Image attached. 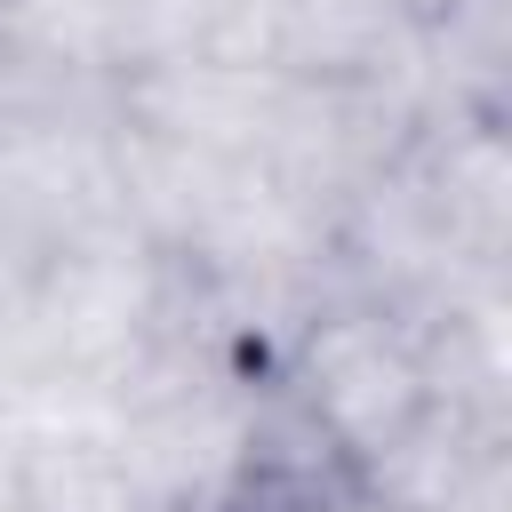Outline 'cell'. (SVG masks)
Instances as JSON below:
<instances>
[{
  "instance_id": "obj_1",
  "label": "cell",
  "mask_w": 512,
  "mask_h": 512,
  "mask_svg": "<svg viewBox=\"0 0 512 512\" xmlns=\"http://www.w3.org/2000/svg\"><path fill=\"white\" fill-rule=\"evenodd\" d=\"M160 304H168V256L128 216L72 232L16 288V344L32 384L112 392L120 368L152 344Z\"/></svg>"
},
{
  "instance_id": "obj_2",
  "label": "cell",
  "mask_w": 512,
  "mask_h": 512,
  "mask_svg": "<svg viewBox=\"0 0 512 512\" xmlns=\"http://www.w3.org/2000/svg\"><path fill=\"white\" fill-rule=\"evenodd\" d=\"M312 424L344 448V464L376 456L392 432H408L424 416V360H416V320L376 304V296H312V312L296 320L280 368H272Z\"/></svg>"
},
{
  "instance_id": "obj_3",
  "label": "cell",
  "mask_w": 512,
  "mask_h": 512,
  "mask_svg": "<svg viewBox=\"0 0 512 512\" xmlns=\"http://www.w3.org/2000/svg\"><path fill=\"white\" fill-rule=\"evenodd\" d=\"M208 56L280 72L296 88H408V96H424V32L392 0H224Z\"/></svg>"
},
{
  "instance_id": "obj_4",
  "label": "cell",
  "mask_w": 512,
  "mask_h": 512,
  "mask_svg": "<svg viewBox=\"0 0 512 512\" xmlns=\"http://www.w3.org/2000/svg\"><path fill=\"white\" fill-rule=\"evenodd\" d=\"M280 112H288V80L232 64V56H176V64H144L128 80H112L120 128L200 152V160H240V168H264Z\"/></svg>"
},
{
  "instance_id": "obj_5",
  "label": "cell",
  "mask_w": 512,
  "mask_h": 512,
  "mask_svg": "<svg viewBox=\"0 0 512 512\" xmlns=\"http://www.w3.org/2000/svg\"><path fill=\"white\" fill-rule=\"evenodd\" d=\"M400 176L456 272L512 280V120L432 112L400 152Z\"/></svg>"
},
{
  "instance_id": "obj_6",
  "label": "cell",
  "mask_w": 512,
  "mask_h": 512,
  "mask_svg": "<svg viewBox=\"0 0 512 512\" xmlns=\"http://www.w3.org/2000/svg\"><path fill=\"white\" fill-rule=\"evenodd\" d=\"M16 512H152L104 392L32 384L16 408Z\"/></svg>"
},
{
  "instance_id": "obj_7",
  "label": "cell",
  "mask_w": 512,
  "mask_h": 512,
  "mask_svg": "<svg viewBox=\"0 0 512 512\" xmlns=\"http://www.w3.org/2000/svg\"><path fill=\"white\" fill-rule=\"evenodd\" d=\"M504 456H512V432H480V424H464V416H448V408L424 400V416H416L408 432H392L376 456H360L352 480H360L368 496L400 504V512H448V504H456L488 464H504Z\"/></svg>"
},
{
  "instance_id": "obj_8",
  "label": "cell",
  "mask_w": 512,
  "mask_h": 512,
  "mask_svg": "<svg viewBox=\"0 0 512 512\" xmlns=\"http://www.w3.org/2000/svg\"><path fill=\"white\" fill-rule=\"evenodd\" d=\"M512 120V0H448L424 24V120Z\"/></svg>"
},
{
  "instance_id": "obj_9",
  "label": "cell",
  "mask_w": 512,
  "mask_h": 512,
  "mask_svg": "<svg viewBox=\"0 0 512 512\" xmlns=\"http://www.w3.org/2000/svg\"><path fill=\"white\" fill-rule=\"evenodd\" d=\"M224 24V0H112V72H144V64H176V56H208Z\"/></svg>"
},
{
  "instance_id": "obj_10",
  "label": "cell",
  "mask_w": 512,
  "mask_h": 512,
  "mask_svg": "<svg viewBox=\"0 0 512 512\" xmlns=\"http://www.w3.org/2000/svg\"><path fill=\"white\" fill-rule=\"evenodd\" d=\"M320 512H400V504H384V496H368L360 480H344V488H336V496H328Z\"/></svg>"
},
{
  "instance_id": "obj_11",
  "label": "cell",
  "mask_w": 512,
  "mask_h": 512,
  "mask_svg": "<svg viewBox=\"0 0 512 512\" xmlns=\"http://www.w3.org/2000/svg\"><path fill=\"white\" fill-rule=\"evenodd\" d=\"M392 8H400V16H408V24H416V32H424V24H432V16H440V8H448V0H392Z\"/></svg>"
},
{
  "instance_id": "obj_12",
  "label": "cell",
  "mask_w": 512,
  "mask_h": 512,
  "mask_svg": "<svg viewBox=\"0 0 512 512\" xmlns=\"http://www.w3.org/2000/svg\"><path fill=\"white\" fill-rule=\"evenodd\" d=\"M0 32H8V0H0Z\"/></svg>"
},
{
  "instance_id": "obj_13",
  "label": "cell",
  "mask_w": 512,
  "mask_h": 512,
  "mask_svg": "<svg viewBox=\"0 0 512 512\" xmlns=\"http://www.w3.org/2000/svg\"><path fill=\"white\" fill-rule=\"evenodd\" d=\"M216 512H224V504H216Z\"/></svg>"
}]
</instances>
